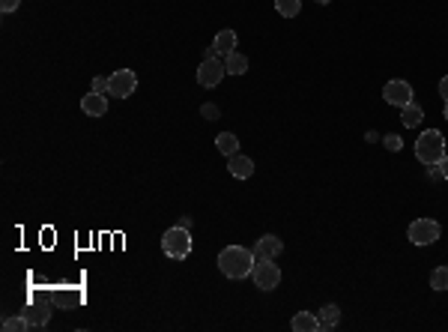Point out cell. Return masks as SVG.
<instances>
[{
  "label": "cell",
  "instance_id": "83f0119b",
  "mask_svg": "<svg viewBox=\"0 0 448 332\" xmlns=\"http://www.w3.org/2000/svg\"><path fill=\"white\" fill-rule=\"evenodd\" d=\"M442 117H445V120H448V102H445V108H442Z\"/></svg>",
  "mask_w": 448,
  "mask_h": 332
},
{
  "label": "cell",
  "instance_id": "5bb4252c",
  "mask_svg": "<svg viewBox=\"0 0 448 332\" xmlns=\"http://www.w3.org/2000/svg\"><path fill=\"white\" fill-rule=\"evenodd\" d=\"M224 69H227V75H245L248 72V57L239 51H230L224 54Z\"/></svg>",
  "mask_w": 448,
  "mask_h": 332
},
{
  "label": "cell",
  "instance_id": "5b68a950",
  "mask_svg": "<svg viewBox=\"0 0 448 332\" xmlns=\"http://www.w3.org/2000/svg\"><path fill=\"white\" fill-rule=\"evenodd\" d=\"M251 282H254L257 291H275L281 284V269L272 260H257L254 269H251Z\"/></svg>",
  "mask_w": 448,
  "mask_h": 332
},
{
  "label": "cell",
  "instance_id": "ba28073f",
  "mask_svg": "<svg viewBox=\"0 0 448 332\" xmlns=\"http://www.w3.org/2000/svg\"><path fill=\"white\" fill-rule=\"evenodd\" d=\"M412 96H416V93H412V84H409V81H400V78L398 81H389V84L383 87V99L389 105H394V108L409 105Z\"/></svg>",
  "mask_w": 448,
  "mask_h": 332
},
{
  "label": "cell",
  "instance_id": "cb8c5ba5",
  "mask_svg": "<svg viewBox=\"0 0 448 332\" xmlns=\"http://www.w3.org/2000/svg\"><path fill=\"white\" fill-rule=\"evenodd\" d=\"M18 3H21V0H0V9H3V12H15Z\"/></svg>",
  "mask_w": 448,
  "mask_h": 332
},
{
  "label": "cell",
  "instance_id": "9c48e42d",
  "mask_svg": "<svg viewBox=\"0 0 448 332\" xmlns=\"http://www.w3.org/2000/svg\"><path fill=\"white\" fill-rule=\"evenodd\" d=\"M281 251H284L281 237H275V233H263V237L257 240V246H254V257L257 260H275Z\"/></svg>",
  "mask_w": 448,
  "mask_h": 332
},
{
  "label": "cell",
  "instance_id": "44dd1931",
  "mask_svg": "<svg viewBox=\"0 0 448 332\" xmlns=\"http://www.w3.org/2000/svg\"><path fill=\"white\" fill-rule=\"evenodd\" d=\"M3 329L6 332H24V329H30V323H27V314H18V318H3Z\"/></svg>",
  "mask_w": 448,
  "mask_h": 332
},
{
  "label": "cell",
  "instance_id": "484cf974",
  "mask_svg": "<svg viewBox=\"0 0 448 332\" xmlns=\"http://www.w3.org/2000/svg\"><path fill=\"white\" fill-rule=\"evenodd\" d=\"M439 96H442L445 102H448V75H445L442 81H439Z\"/></svg>",
  "mask_w": 448,
  "mask_h": 332
},
{
  "label": "cell",
  "instance_id": "3957f363",
  "mask_svg": "<svg viewBox=\"0 0 448 332\" xmlns=\"http://www.w3.org/2000/svg\"><path fill=\"white\" fill-rule=\"evenodd\" d=\"M161 251L174 260H185L192 255V233H188V228H183V224L167 228L165 237H161Z\"/></svg>",
  "mask_w": 448,
  "mask_h": 332
},
{
  "label": "cell",
  "instance_id": "ffe728a7",
  "mask_svg": "<svg viewBox=\"0 0 448 332\" xmlns=\"http://www.w3.org/2000/svg\"><path fill=\"white\" fill-rule=\"evenodd\" d=\"M430 287L434 291H448V266H436L430 273Z\"/></svg>",
  "mask_w": 448,
  "mask_h": 332
},
{
  "label": "cell",
  "instance_id": "30bf717a",
  "mask_svg": "<svg viewBox=\"0 0 448 332\" xmlns=\"http://www.w3.org/2000/svg\"><path fill=\"white\" fill-rule=\"evenodd\" d=\"M81 111H84L87 117H105L108 114V96L90 90L87 96H81Z\"/></svg>",
  "mask_w": 448,
  "mask_h": 332
},
{
  "label": "cell",
  "instance_id": "4fadbf2b",
  "mask_svg": "<svg viewBox=\"0 0 448 332\" xmlns=\"http://www.w3.org/2000/svg\"><path fill=\"white\" fill-rule=\"evenodd\" d=\"M212 45H215V51L221 54H230V51H236V45H239V36L233 33V30H218L215 33V39H212Z\"/></svg>",
  "mask_w": 448,
  "mask_h": 332
},
{
  "label": "cell",
  "instance_id": "7a4b0ae2",
  "mask_svg": "<svg viewBox=\"0 0 448 332\" xmlns=\"http://www.w3.org/2000/svg\"><path fill=\"white\" fill-rule=\"evenodd\" d=\"M416 159L421 162V165H427V168L439 165V162L445 159V138H442V132H439V129H425V132H421L418 141H416Z\"/></svg>",
  "mask_w": 448,
  "mask_h": 332
},
{
  "label": "cell",
  "instance_id": "d6986e66",
  "mask_svg": "<svg viewBox=\"0 0 448 332\" xmlns=\"http://www.w3.org/2000/svg\"><path fill=\"white\" fill-rule=\"evenodd\" d=\"M275 9L281 18H296L302 12V0H275Z\"/></svg>",
  "mask_w": 448,
  "mask_h": 332
},
{
  "label": "cell",
  "instance_id": "8992f818",
  "mask_svg": "<svg viewBox=\"0 0 448 332\" xmlns=\"http://www.w3.org/2000/svg\"><path fill=\"white\" fill-rule=\"evenodd\" d=\"M227 75V69H224V60L221 57H212V60H203L201 66H197V84L212 90L221 84V78Z\"/></svg>",
  "mask_w": 448,
  "mask_h": 332
},
{
  "label": "cell",
  "instance_id": "e0dca14e",
  "mask_svg": "<svg viewBox=\"0 0 448 332\" xmlns=\"http://www.w3.org/2000/svg\"><path fill=\"white\" fill-rule=\"evenodd\" d=\"M317 318H320V329H335L338 320H340V309L335 302H329V305H323V309H320Z\"/></svg>",
  "mask_w": 448,
  "mask_h": 332
},
{
  "label": "cell",
  "instance_id": "8fae6325",
  "mask_svg": "<svg viewBox=\"0 0 448 332\" xmlns=\"http://www.w3.org/2000/svg\"><path fill=\"white\" fill-rule=\"evenodd\" d=\"M227 170L236 179H248V177H254V162L248 156H242V153H236V156L227 159Z\"/></svg>",
  "mask_w": 448,
  "mask_h": 332
},
{
  "label": "cell",
  "instance_id": "ac0fdd59",
  "mask_svg": "<svg viewBox=\"0 0 448 332\" xmlns=\"http://www.w3.org/2000/svg\"><path fill=\"white\" fill-rule=\"evenodd\" d=\"M27 314V323H30V329H42L45 323L51 320V311H48V305H33L30 311H24Z\"/></svg>",
  "mask_w": 448,
  "mask_h": 332
},
{
  "label": "cell",
  "instance_id": "d4e9b609",
  "mask_svg": "<svg viewBox=\"0 0 448 332\" xmlns=\"http://www.w3.org/2000/svg\"><path fill=\"white\" fill-rule=\"evenodd\" d=\"M201 111H203L206 120H215V117H218V108H215V105H203Z\"/></svg>",
  "mask_w": 448,
  "mask_h": 332
},
{
  "label": "cell",
  "instance_id": "9a60e30c",
  "mask_svg": "<svg viewBox=\"0 0 448 332\" xmlns=\"http://www.w3.org/2000/svg\"><path fill=\"white\" fill-rule=\"evenodd\" d=\"M400 120H403V126H407V129H416V126L425 120V108L416 105V102L403 105V108H400Z\"/></svg>",
  "mask_w": 448,
  "mask_h": 332
},
{
  "label": "cell",
  "instance_id": "277c9868",
  "mask_svg": "<svg viewBox=\"0 0 448 332\" xmlns=\"http://www.w3.org/2000/svg\"><path fill=\"white\" fill-rule=\"evenodd\" d=\"M439 233H442V228H439L436 219H416L409 224L407 237H409L412 246H434L439 240Z\"/></svg>",
  "mask_w": 448,
  "mask_h": 332
},
{
  "label": "cell",
  "instance_id": "7c38bea8",
  "mask_svg": "<svg viewBox=\"0 0 448 332\" xmlns=\"http://www.w3.org/2000/svg\"><path fill=\"white\" fill-rule=\"evenodd\" d=\"M290 326L296 332H320V318L314 311H296L293 320H290Z\"/></svg>",
  "mask_w": 448,
  "mask_h": 332
},
{
  "label": "cell",
  "instance_id": "6da1fadb",
  "mask_svg": "<svg viewBox=\"0 0 448 332\" xmlns=\"http://www.w3.org/2000/svg\"><path fill=\"white\" fill-rule=\"evenodd\" d=\"M215 264H218L221 275L233 278V282H242V278L251 275L257 257H254V251L245 248V246H227V248L218 251V260H215Z\"/></svg>",
  "mask_w": 448,
  "mask_h": 332
},
{
  "label": "cell",
  "instance_id": "f1b7e54d",
  "mask_svg": "<svg viewBox=\"0 0 448 332\" xmlns=\"http://www.w3.org/2000/svg\"><path fill=\"white\" fill-rule=\"evenodd\" d=\"M317 3H323V6H326V3H332V0H317Z\"/></svg>",
  "mask_w": 448,
  "mask_h": 332
},
{
  "label": "cell",
  "instance_id": "4316f807",
  "mask_svg": "<svg viewBox=\"0 0 448 332\" xmlns=\"http://www.w3.org/2000/svg\"><path fill=\"white\" fill-rule=\"evenodd\" d=\"M439 168H442V177L448 179V153H445V159H442V162H439Z\"/></svg>",
  "mask_w": 448,
  "mask_h": 332
},
{
  "label": "cell",
  "instance_id": "2e32d148",
  "mask_svg": "<svg viewBox=\"0 0 448 332\" xmlns=\"http://www.w3.org/2000/svg\"><path fill=\"white\" fill-rule=\"evenodd\" d=\"M215 147H218L221 156L230 159V156H236V153H239V138L233 132H221L218 138H215Z\"/></svg>",
  "mask_w": 448,
  "mask_h": 332
},
{
  "label": "cell",
  "instance_id": "52a82bcc",
  "mask_svg": "<svg viewBox=\"0 0 448 332\" xmlns=\"http://www.w3.org/2000/svg\"><path fill=\"white\" fill-rule=\"evenodd\" d=\"M108 84H111V96L129 99L134 90H138V75H134L132 69H116L114 75H108Z\"/></svg>",
  "mask_w": 448,
  "mask_h": 332
},
{
  "label": "cell",
  "instance_id": "603a6c76",
  "mask_svg": "<svg viewBox=\"0 0 448 332\" xmlns=\"http://www.w3.org/2000/svg\"><path fill=\"white\" fill-rule=\"evenodd\" d=\"M403 147V141L398 138V135H385V150H391V153H398Z\"/></svg>",
  "mask_w": 448,
  "mask_h": 332
},
{
  "label": "cell",
  "instance_id": "7402d4cb",
  "mask_svg": "<svg viewBox=\"0 0 448 332\" xmlns=\"http://www.w3.org/2000/svg\"><path fill=\"white\" fill-rule=\"evenodd\" d=\"M90 90H96V93L111 96V84H108V78H102V75H96V78H93V84H90Z\"/></svg>",
  "mask_w": 448,
  "mask_h": 332
}]
</instances>
